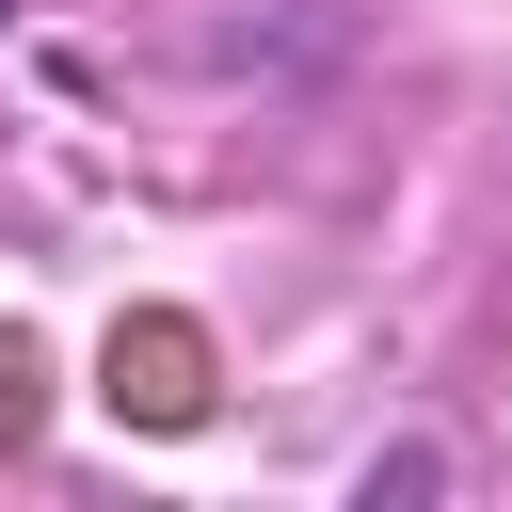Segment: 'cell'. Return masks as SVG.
Returning a JSON list of instances; mask_svg holds the SVG:
<instances>
[{"instance_id":"6da1fadb","label":"cell","mask_w":512,"mask_h":512,"mask_svg":"<svg viewBox=\"0 0 512 512\" xmlns=\"http://www.w3.org/2000/svg\"><path fill=\"white\" fill-rule=\"evenodd\" d=\"M96 368H112V416H144V432H192L208 416V320H176V304H128Z\"/></svg>"}]
</instances>
